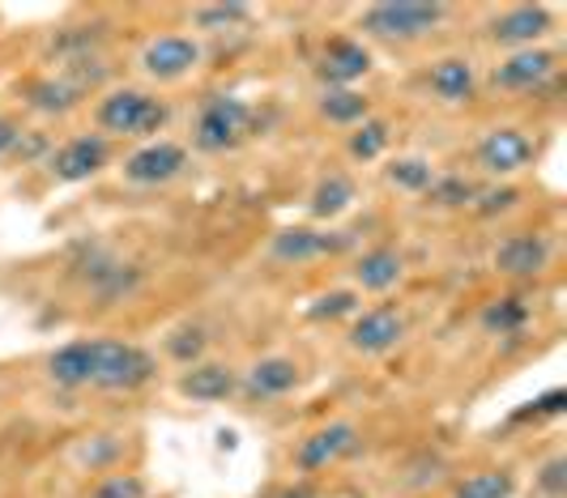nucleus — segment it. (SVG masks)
Listing matches in <instances>:
<instances>
[{
	"label": "nucleus",
	"mask_w": 567,
	"mask_h": 498,
	"mask_svg": "<svg viewBox=\"0 0 567 498\" xmlns=\"http://www.w3.org/2000/svg\"><path fill=\"white\" fill-rule=\"evenodd\" d=\"M154 375V362L137 345L124 341H94V384L112 387V392H128L142 387Z\"/></svg>",
	"instance_id": "f257e3e1"
},
{
	"label": "nucleus",
	"mask_w": 567,
	"mask_h": 498,
	"mask_svg": "<svg viewBox=\"0 0 567 498\" xmlns=\"http://www.w3.org/2000/svg\"><path fill=\"white\" fill-rule=\"evenodd\" d=\"M444 18L440 4H419V0H389L363 13V27L380 39H419Z\"/></svg>",
	"instance_id": "f03ea898"
},
{
	"label": "nucleus",
	"mask_w": 567,
	"mask_h": 498,
	"mask_svg": "<svg viewBox=\"0 0 567 498\" xmlns=\"http://www.w3.org/2000/svg\"><path fill=\"white\" fill-rule=\"evenodd\" d=\"M99 120H103L107 133H150L167 120V107L158 98L142 94V90H120L99 107Z\"/></svg>",
	"instance_id": "7ed1b4c3"
},
{
	"label": "nucleus",
	"mask_w": 567,
	"mask_h": 498,
	"mask_svg": "<svg viewBox=\"0 0 567 498\" xmlns=\"http://www.w3.org/2000/svg\"><path fill=\"white\" fill-rule=\"evenodd\" d=\"M244 128H248V103L218 94V98H209V107L200 111L197 145L200 149H227L244 137Z\"/></svg>",
	"instance_id": "20e7f679"
},
{
	"label": "nucleus",
	"mask_w": 567,
	"mask_h": 498,
	"mask_svg": "<svg viewBox=\"0 0 567 498\" xmlns=\"http://www.w3.org/2000/svg\"><path fill=\"white\" fill-rule=\"evenodd\" d=\"M529 154H534V145H529L525 133H516V128H495V133L478 145V163H483L491 175H512V170H520V166L529 163Z\"/></svg>",
	"instance_id": "39448f33"
},
{
	"label": "nucleus",
	"mask_w": 567,
	"mask_h": 498,
	"mask_svg": "<svg viewBox=\"0 0 567 498\" xmlns=\"http://www.w3.org/2000/svg\"><path fill=\"white\" fill-rule=\"evenodd\" d=\"M179 166H184V149L171 145V141H158V145L137 149V154L124 163V175H128L133 184H163L171 175H179Z\"/></svg>",
	"instance_id": "423d86ee"
},
{
	"label": "nucleus",
	"mask_w": 567,
	"mask_h": 498,
	"mask_svg": "<svg viewBox=\"0 0 567 498\" xmlns=\"http://www.w3.org/2000/svg\"><path fill=\"white\" fill-rule=\"evenodd\" d=\"M197 60H200L197 43L193 39H179V34H167V39H158V43L145 48V69L154 77H184Z\"/></svg>",
	"instance_id": "0eeeda50"
},
{
	"label": "nucleus",
	"mask_w": 567,
	"mask_h": 498,
	"mask_svg": "<svg viewBox=\"0 0 567 498\" xmlns=\"http://www.w3.org/2000/svg\"><path fill=\"white\" fill-rule=\"evenodd\" d=\"M550 69H555V55L550 52H516L508 55L499 69H495V85H504V90H534L550 77Z\"/></svg>",
	"instance_id": "6e6552de"
},
{
	"label": "nucleus",
	"mask_w": 567,
	"mask_h": 498,
	"mask_svg": "<svg viewBox=\"0 0 567 498\" xmlns=\"http://www.w3.org/2000/svg\"><path fill=\"white\" fill-rule=\"evenodd\" d=\"M103 163H107V141L103 137H78L60 149L52 170H56L60 179H90Z\"/></svg>",
	"instance_id": "1a4fd4ad"
},
{
	"label": "nucleus",
	"mask_w": 567,
	"mask_h": 498,
	"mask_svg": "<svg viewBox=\"0 0 567 498\" xmlns=\"http://www.w3.org/2000/svg\"><path fill=\"white\" fill-rule=\"evenodd\" d=\"M546 256H550V248L538 235H512L508 243L495 251V269H504L512 277H534L546 264Z\"/></svg>",
	"instance_id": "9d476101"
},
{
	"label": "nucleus",
	"mask_w": 567,
	"mask_h": 498,
	"mask_svg": "<svg viewBox=\"0 0 567 498\" xmlns=\"http://www.w3.org/2000/svg\"><path fill=\"white\" fill-rule=\"evenodd\" d=\"M401 336V315L398 311H368L354 332H350V341H354V350H363V354H380V350H393Z\"/></svg>",
	"instance_id": "9b49d317"
},
{
	"label": "nucleus",
	"mask_w": 567,
	"mask_h": 498,
	"mask_svg": "<svg viewBox=\"0 0 567 498\" xmlns=\"http://www.w3.org/2000/svg\"><path fill=\"white\" fill-rule=\"evenodd\" d=\"M371 69V55L368 48H359V43H350V39H338V43H329V52L320 60V73L329 77V82H354V77H363Z\"/></svg>",
	"instance_id": "f8f14e48"
},
{
	"label": "nucleus",
	"mask_w": 567,
	"mask_h": 498,
	"mask_svg": "<svg viewBox=\"0 0 567 498\" xmlns=\"http://www.w3.org/2000/svg\"><path fill=\"white\" fill-rule=\"evenodd\" d=\"M354 447V426H329L299 447V465L303 469H324L329 460H338Z\"/></svg>",
	"instance_id": "ddd939ff"
},
{
	"label": "nucleus",
	"mask_w": 567,
	"mask_h": 498,
	"mask_svg": "<svg viewBox=\"0 0 567 498\" xmlns=\"http://www.w3.org/2000/svg\"><path fill=\"white\" fill-rule=\"evenodd\" d=\"M52 380L64 387L94 384V341H78L52 354Z\"/></svg>",
	"instance_id": "4468645a"
},
{
	"label": "nucleus",
	"mask_w": 567,
	"mask_h": 498,
	"mask_svg": "<svg viewBox=\"0 0 567 498\" xmlns=\"http://www.w3.org/2000/svg\"><path fill=\"white\" fill-rule=\"evenodd\" d=\"M546 27H550V13L525 4V9H512L508 18H499L491 34H495L499 43H534L538 34H546Z\"/></svg>",
	"instance_id": "2eb2a0df"
},
{
	"label": "nucleus",
	"mask_w": 567,
	"mask_h": 498,
	"mask_svg": "<svg viewBox=\"0 0 567 498\" xmlns=\"http://www.w3.org/2000/svg\"><path fill=\"white\" fill-rule=\"evenodd\" d=\"M398 277H401V256L389 248L368 251V256L354 264V281H359L363 290H389V286H398Z\"/></svg>",
	"instance_id": "dca6fc26"
},
{
	"label": "nucleus",
	"mask_w": 567,
	"mask_h": 498,
	"mask_svg": "<svg viewBox=\"0 0 567 498\" xmlns=\"http://www.w3.org/2000/svg\"><path fill=\"white\" fill-rule=\"evenodd\" d=\"M431 90H435L440 98H449V103H461V98L474 94V69H470L465 60H440V64L431 69Z\"/></svg>",
	"instance_id": "f3484780"
},
{
	"label": "nucleus",
	"mask_w": 567,
	"mask_h": 498,
	"mask_svg": "<svg viewBox=\"0 0 567 498\" xmlns=\"http://www.w3.org/2000/svg\"><path fill=\"white\" fill-rule=\"evenodd\" d=\"M295 384H299V371H295V362H286V359L260 362L252 375H248V392H252V396H282V392H290Z\"/></svg>",
	"instance_id": "a211bd4d"
},
{
	"label": "nucleus",
	"mask_w": 567,
	"mask_h": 498,
	"mask_svg": "<svg viewBox=\"0 0 567 498\" xmlns=\"http://www.w3.org/2000/svg\"><path fill=\"white\" fill-rule=\"evenodd\" d=\"M230 387H235V375H230L227 366H193L184 375V392L193 401H223Z\"/></svg>",
	"instance_id": "6ab92c4d"
},
{
	"label": "nucleus",
	"mask_w": 567,
	"mask_h": 498,
	"mask_svg": "<svg viewBox=\"0 0 567 498\" xmlns=\"http://www.w3.org/2000/svg\"><path fill=\"white\" fill-rule=\"evenodd\" d=\"M324 248H329V239L316 235V230H282V235L274 239V256H278V260H312V256H320Z\"/></svg>",
	"instance_id": "aec40b11"
},
{
	"label": "nucleus",
	"mask_w": 567,
	"mask_h": 498,
	"mask_svg": "<svg viewBox=\"0 0 567 498\" xmlns=\"http://www.w3.org/2000/svg\"><path fill=\"white\" fill-rule=\"evenodd\" d=\"M350 200H354V184H350L346 175H329V179L316 188L312 209L320 214V218H333V214H341Z\"/></svg>",
	"instance_id": "412c9836"
},
{
	"label": "nucleus",
	"mask_w": 567,
	"mask_h": 498,
	"mask_svg": "<svg viewBox=\"0 0 567 498\" xmlns=\"http://www.w3.org/2000/svg\"><path fill=\"white\" fill-rule=\"evenodd\" d=\"M324 115H329L333 124H354V120L368 115V98L354 94V90H329V94H324Z\"/></svg>",
	"instance_id": "4be33fe9"
},
{
	"label": "nucleus",
	"mask_w": 567,
	"mask_h": 498,
	"mask_svg": "<svg viewBox=\"0 0 567 498\" xmlns=\"http://www.w3.org/2000/svg\"><path fill=\"white\" fill-rule=\"evenodd\" d=\"M512 477L508 473H474L456 486V498H508Z\"/></svg>",
	"instance_id": "5701e85b"
},
{
	"label": "nucleus",
	"mask_w": 567,
	"mask_h": 498,
	"mask_svg": "<svg viewBox=\"0 0 567 498\" xmlns=\"http://www.w3.org/2000/svg\"><path fill=\"white\" fill-rule=\"evenodd\" d=\"M73 103H78V85H64V82L34 85V107L39 111H69Z\"/></svg>",
	"instance_id": "b1692460"
},
{
	"label": "nucleus",
	"mask_w": 567,
	"mask_h": 498,
	"mask_svg": "<svg viewBox=\"0 0 567 498\" xmlns=\"http://www.w3.org/2000/svg\"><path fill=\"white\" fill-rule=\"evenodd\" d=\"M393 184L398 188H410V193H423V188H431L435 184V175H431V166L419 163V158H405V163H393Z\"/></svg>",
	"instance_id": "393cba45"
},
{
	"label": "nucleus",
	"mask_w": 567,
	"mask_h": 498,
	"mask_svg": "<svg viewBox=\"0 0 567 498\" xmlns=\"http://www.w3.org/2000/svg\"><path fill=\"white\" fill-rule=\"evenodd\" d=\"M525 303L520 299H504V303H495L491 311H486V329H499V332H508L516 329V324H525Z\"/></svg>",
	"instance_id": "a878e982"
},
{
	"label": "nucleus",
	"mask_w": 567,
	"mask_h": 498,
	"mask_svg": "<svg viewBox=\"0 0 567 498\" xmlns=\"http://www.w3.org/2000/svg\"><path fill=\"white\" fill-rule=\"evenodd\" d=\"M384 141H389V128H384L380 120H371V124H363V128L354 133V145H350V149H354L359 158H375V154L384 149Z\"/></svg>",
	"instance_id": "bb28decb"
},
{
	"label": "nucleus",
	"mask_w": 567,
	"mask_h": 498,
	"mask_svg": "<svg viewBox=\"0 0 567 498\" xmlns=\"http://www.w3.org/2000/svg\"><path fill=\"white\" fill-rule=\"evenodd\" d=\"M248 18V4H209V9H200L197 22L205 30L209 27H227V22H244Z\"/></svg>",
	"instance_id": "cd10ccee"
},
{
	"label": "nucleus",
	"mask_w": 567,
	"mask_h": 498,
	"mask_svg": "<svg viewBox=\"0 0 567 498\" xmlns=\"http://www.w3.org/2000/svg\"><path fill=\"white\" fill-rule=\"evenodd\" d=\"M431 196H435L440 205H465V200L474 196V188H470L465 179H449V184H431Z\"/></svg>",
	"instance_id": "c85d7f7f"
},
{
	"label": "nucleus",
	"mask_w": 567,
	"mask_h": 498,
	"mask_svg": "<svg viewBox=\"0 0 567 498\" xmlns=\"http://www.w3.org/2000/svg\"><path fill=\"white\" fill-rule=\"evenodd\" d=\"M94 498H142V481L137 477H112L94 490Z\"/></svg>",
	"instance_id": "c756f323"
},
{
	"label": "nucleus",
	"mask_w": 567,
	"mask_h": 498,
	"mask_svg": "<svg viewBox=\"0 0 567 498\" xmlns=\"http://www.w3.org/2000/svg\"><path fill=\"white\" fill-rule=\"evenodd\" d=\"M354 307V294H329V299H320V303L312 307L316 320H324V315H341V311H350Z\"/></svg>",
	"instance_id": "7c9ffc66"
},
{
	"label": "nucleus",
	"mask_w": 567,
	"mask_h": 498,
	"mask_svg": "<svg viewBox=\"0 0 567 498\" xmlns=\"http://www.w3.org/2000/svg\"><path fill=\"white\" fill-rule=\"evenodd\" d=\"M564 460H550V465H546V473H542V490H546V495H564Z\"/></svg>",
	"instance_id": "2f4dec72"
},
{
	"label": "nucleus",
	"mask_w": 567,
	"mask_h": 498,
	"mask_svg": "<svg viewBox=\"0 0 567 498\" xmlns=\"http://www.w3.org/2000/svg\"><path fill=\"white\" fill-rule=\"evenodd\" d=\"M171 354H175V359L200 354V332H179V341H171Z\"/></svg>",
	"instance_id": "473e14b6"
},
{
	"label": "nucleus",
	"mask_w": 567,
	"mask_h": 498,
	"mask_svg": "<svg viewBox=\"0 0 567 498\" xmlns=\"http://www.w3.org/2000/svg\"><path fill=\"white\" fill-rule=\"evenodd\" d=\"M512 200H516L512 188H495V193H483V205H478V209H483V214H495V209H508Z\"/></svg>",
	"instance_id": "72a5a7b5"
},
{
	"label": "nucleus",
	"mask_w": 567,
	"mask_h": 498,
	"mask_svg": "<svg viewBox=\"0 0 567 498\" xmlns=\"http://www.w3.org/2000/svg\"><path fill=\"white\" fill-rule=\"evenodd\" d=\"M564 392H546L538 405H534V414H564Z\"/></svg>",
	"instance_id": "f704fd0d"
},
{
	"label": "nucleus",
	"mask_w": 567,
	"mask_h": 498,
	"mask_svg": "<svg viewBox=\"0 0 567 498\" xmlns=\"http://www.w3.org/2000/svg\"><path fill=\"white\" fill-rule=\"evenodd\" d=\"M13 141H18V128L0 120V154H9V149H13Z\"/></svg>",
	"instance_id": "c9c22d12"
}]
</instances>
